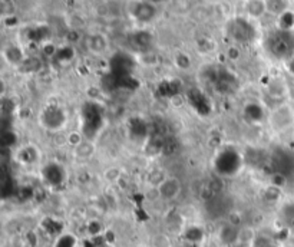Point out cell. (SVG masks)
<instances>
[{
  "mask_svg": "<svg viewBox=\"0 0 294 247\" xmlns=\"http://www.w3.org/2000/svg\"><path fill=\"white\" fill-rule=\"evenodd\" d=\"M214 167L221 175H234L243 167V157L236 148H224L217 154Z\"/></svg>",
  "mask_w": 294,
  "mask_h": 247,
  "instance_id": "obj_1",
  "label": "cell"
},
{
  "mask_svg": "<svg viewBox=\"0 0 294 247\" xmlns=\"http://www.w3.org/2000/svg\"><path fill=\"white\" fill-rule=\"evenodd\" d=\"M267 48L273 53V56L284 59V57H288L291 55L294 49V40L288 32L278 30L268 38Z\"/></svg>",
  "mask_w": 294,
  "mask_h": 247,
  "instance_id": "obj_2",
  "label": "cell"
},
{
  "mask_svg": "<svg viewBox=\"0 0 294 247\" xmlns=\"http://www.w3.org/2000/svg\"><path fill=\"white\" fill-rule=\"evenodd\" d=\"M66 119L67 116L65 111L57 105H49L40 114V122L50 131L62 130L66 124Z\"/></svg>",
  "mask_w": 294,
  "mask_h": 247,
  "instance_id": "obj_3",
  "label": "cell"
},
{
  "mask_svg": "<svg viewBox=\"0 0 294 247\" xmlns=\"http://www.w3.org/2000/svg\"><path fill=\"white\" fill-rule=\"evenodd\" d=\"M227 29L228 36L237 43H248L254 39V28L246 19H233Z\"/></svg>",
  "mask_w": 294,
  "mask_h": 247,
  "instance_id": "obj_4",
  "label": "cell"
},
{
  "mask_svg": "<svg viewBox=\"0 0 294 247\" xmlns=\"http://www.w3.org/2000/svg\"><path fill=\"white\" fill-rule=\"evenodd\" d=\"M42 177L45 182H48L49 186H53L56 187L59 184H62L65 178H66V172L65 168L62 165H59L56 162H50L48 165L43 167L42 170Z\"/></svg>",
  "mask_w": 294,
  "mask_h": 247,
  "instance_id": "obj_5",
  "label": "cell"
},
{
  "mask_svg": "<svg viewBox=\"0 0 294 247\" xmlns=\"http://www.w3.org/2000/svg\"><path fill=\"white\" fill-rule=\"evenodd\" d=\"M131 13H132V16L138 22L146 23V22H151L155 18L157 8H155V5L151 3V2H138V3L133 5Z\"/></svg>",
  "mask_w": 294,
  "mask_h": 247,
  "instance_id": "obj_6",
  "label": "cell"
},
{
  "mask_svg": "<svg viewBox=\"0 0 294 247\" xmlns=\"http://www.w3.org/2000/svg\"><path fill=\"white\" fill-rule=\"evenodd\" d=\"M160 196H162L165 200L175 199L181 191V182L178 178H164L158 186Z\"/></svg>",
  "mask_w": 294,
  "mask_h": 247,
  "instance_id": "obj_7",
  "label": "cell"
},
{
  "mask_svg": "<svg viewBox=\"0 0 294 247\" xmlns=\"http://www.w3.org/2000/svg\"><path fill=\"white\" fill-rule=\"evenodd\" d=\"M39 157L40 154H39L36 145H23L16 152V160L22 165H33L39 161Z\"/></svg>",
  "mask_w": 294,
  "mask_h": 247,
  "instance_id": "obj_8",
  "label": "cell"
},
{
  "mask_svg": "<svg viewBox=\"0 0 294 247\" xmlns=\"http://www.w3.org/2000/svg\"><path fill=\"white\" fill-rule=\"evenodd\" d=\"M247 13L251 18H261L267 10V2L266 0H247L246 3Z\"/></svg>",
  "mask_w": 294,
  "mask_h": 247,
  "instance_id": "obj_9",
  "label": "cell"
},
{
  "mask_svg": "<svg viewBox=\"0 0 294 247\" xmlns=\"http://www.w3.org/2000/svg\"><path fill=\"white\" fill-rule=\"evenodd\" d=\"M86 48L89 49L91 52H94V53H102L106 50V46H108V43H106V39L102 35H92V36H89V38L86 39Z\"/></svg>",
  "mask_w": 294,
  "mask_h": 247,
  "instance_id": "obj_10",
  "label": "cell"
},
{
  "mask_svg": "<svg viewBox=\"0 0 294 247\" xmlns=\"http://www.w3.org/2000/svg\"><path fill=\"white\" fill-rule=\"evenodd\" d=\"M244 114L251 121V122L258 124L263 118H264V112L261 109V106L257 104H250L244 108Z\"/></svg>",
  "mask_w": 294,
  "mask_h": 247,
  "instance_id": "obj_11",
  "label": "cell"
},
{
  "mask_svg": "<svg viewBox=\"0 0 294 247\" xmlns=\"http://www.w3.org/2000/svg\"><path fill=\"white\" fill-rule=\"evenodd\" d=\"M132 43L133 46H136V48L146 49L151 45V35L143 32V30H139L132 36Z\"/></svg>",
  "mask_w": 294,
  "mask_h": 247,
  "instance_id": "obj_12",
  "label": "cell"
},
{
  "mask_svg": "<svg viewBox=\"0 0 294 247\" xmlns=\"http://www.w3.org/2000/svg\"><path fill=\"white\" fill-rule=\"evenodd\" d=\"M267 2V10L275 13V15H283L287 10L285 0H266Z\"/></svg>",
  "mask_w": 294,
  "mask_h": 247,
  "instance_id": "obj_13",
  "label": "cell"
},
{
  "mask_svg": "<svg viewBox=\"0 0 294 247\" xmlns=\"http://www.w3.org/2000/svg\"><path fill=\"white\" fill-rule=\"evenodd\" d=\"M76 237L72 234H62L60 237L56 238L53 247H75Z\"/></svg>",
  "mask_w": 294,
  "mask_h": 247,
  "instance_id": "obj_14",
  "label": "cell"
},
{
  "mask_svg": "<svg viewBox=\"0 0 294 247\" xmlns=\"http://www.w3.org/2000/svg\"><path fill=\"white\" fill-rule=\"evenodd\" d=\"M293 25H294V15L291 13V12H287V10H285L283 15H280V26H281V30L288 32Z\"/></svg>",
  "mask_w": 294,
  "mask_h": 247,
  "instance_id": "obj_15",
  "label": "cell"
},
{
  "mask_svg": "<svg viewBox=\"0 0 294 247\" xmlns=\"http://www.w3.org/2000/svg\"><path fill=\"white\" fill-rule=\"evenodd\" d=\"M251 247H273V241L268 237H264V236H256V237L251 240Z\"/></svg>",
  "mask_w": 294,
  "mask_h": 247,
  "instance_id": "obj_16",
  "label": "cell"
},
{
  "mask_svg": "<svg viewBox=\"0 0 294 247\" xmlns=\"http://www.w3.org/2000/svg\"><path fill=\"white\" fill-rule=\"evenodd\" d=\"M273 247H281V246H278V244H275L274 243V244H273Z\"/></svg>",
  "mask_w": 294,
  "mask_h": 247,
  "instance_id": "obj_17",
  "label": "cell"
}]
</instances>
